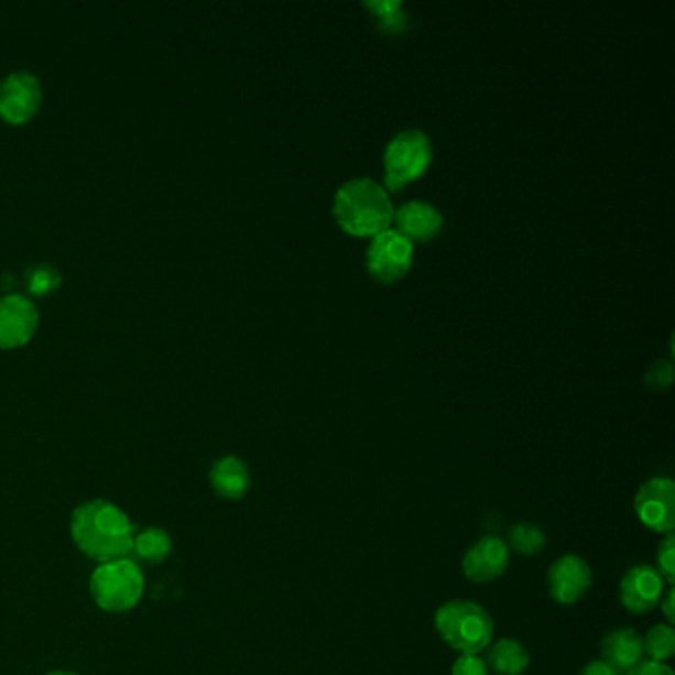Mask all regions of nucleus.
<instances>
[{
	"instance_id": "obj_1",
	"label": "nucleus",
	"mask_w": 675,
	"mask_h": 675,
	"mask_svg": "<svg viewBox=\"0 0 675 675\" xmlns=\"http://www.w3.org/2000/svg\"><path fill=\"white\" fill-rule=\"evenodd\" d=\"M72 537L79 551L99 563L128 557L133 551V523L106 500L79 505L72 515Z\"/></svg>"
},
{
	"instance_id": "obj_2",
	"label": "nucleus",
	"mask_w": 675,
	"mask_h": 675,
	"mask_svg": "<svg viewBox=\"0 0 675 675\" xmlns=\"http://www.w3.org/2000/svg\"><path fill=\"white\" fill-rule=\"evenodd\" d=\"M334 215L345 232L377 236L392 222L391 196L372 178H352L337 190Z\"/></svg>"
},
{
	"instance_id": "obj_3",
	"label": "nucleus",
	"mask_w": 675,
	"mask_h": 675,
	"mask_svg": "<svg viewBox=\"0 0 675 675\" xmlns=\"http://www.w3.org/2000/svg\"><path fill=\"white\" fill-rule=\"evenodd\" d=\"M434 624L442 640L461 656H478L490 646L493 620L486 608L470 600H451L438 608Z\"/></svg>"
},
{
	"instance_id": "obj_4",
	"label": "nucleus",
	"mask_w": 675,
	"mask_h": 675,
	"mask_svg": "<svg viewBox=\"0 0 675 675\" xmlns=\"http://www.w3.org/2000/svg\"><path fill=\"white\" fill-rule=\"evenodd\" d=\"M89 588L99 608L108 612H128L138 607L143 597L145 578L133 560L119 558L101 563L91 575Z\"/></svg>"
},
{
	"instance_id": "obj_5",
	"label": "nucleus",
	"mask_w": 675,
	"mask_h": 675,
	"mask_svg": "<svg viewBox=\"0 0 675 675\" xmlns=\"http://www.w3.org/2000/svg\"><path fill=\"white\" fill-rule=\"evenodd\" d=\"M432 161L431 139L418 129H406L384 149V185L391 190L421 178Z\"/></svg>"
},
{
	"instance_id": "obj_6",
	"label": "nucleus",
	"mask_w": 675,
	"mask_h": 675,
	"mask_svg": "<svg viewBox=\"0 0 675 675\" xmlns=\"http://www.w3.org/2000/svg\"><path fill=\"white\" fill-rule=\"evenodd\" d=\"M414 258V244L406 236H402L394 228H387L377 236H372L371 244L367 250V268L372 277L379 282L391 284L401 280L402 275L411 270Z\"/></svg>"
},
{
	"instance_id": "obj_7",
	"label": "nucleus",
	"mask_w": 675,
	"mask_h": 675,
	"mask_svg": "<svg viewBox=\"0 0 675 675\" xmlns=\"http://www.w3.org/2000/svg\"><path fill=\"white\" fill-rule=\"evenodd\" d=\"M42 104L40 79L26 69L12 72L0 81V118L14 126L26 123Z\"/></svg>"
},
{
	"instance_id": "obj_8",
	"label": "nucleus",
	"mask_w": 675,
	"mask_h": 675,
	"mask_svg": "<svg viewBox=\"0 0 675 675\" xmlns=\"http://www.w3.org/2000/svg\"><path fill=\"white\" fill-rule=\"evenodd\" d=\"M638 519L654 533H672L675 527V483L669 478H652L636 493Z\"/></svg>"
},
{
	"instance_id": "obj_9",
	"label": "nucleus",
	"mask_w": 675,
	"mask_h": 675,
	"mask_svg": "<svg viewBox=\"0 0 675 675\" xmlns=\"http://www.w3.org/2000/svg\"><path fill=\"white\" fill-rule=\"evenodd\" d=\"M547 585L555 602L570 607L587 597L592 587V570L585 558L565 555L548 568Z\"/></svg>"
},
{
	"instance_id": "obj_10",
	"label": "nucleus",
	"mask_w": 675,
	"mask_h": 675,
	"mask_svg": "<svg viewBox=\"0 0 675 675\" xmlns=\"http://www.w3.org/2000/svg\"><path fill=\"white\" fill-rule=\"evenodd\" d=\"M39 327V307L22 294L0 297V347L14 349L32 339Z\"/></svg>"
},
{
	"instance_id": "obj_11",
	"label": "nucleus",
	"mask_w": 675,
	"mask_h": 675,
	"mask_svg": "<svg viewBox=\"0 0 675 675\" xmlns=\"http://www.w3.org/2000/svg\"><path fill=\"white\" fill-rule=\"evenodd\" d=\"M664 577L652 565L630 568L620 583V600L632 614H646L664 598Z\"/></svg>"
},
{
	"instance_id": "obj_12",
	"label": "nucleus",
	"mask_w": 675,
	"mask_h": 675,
	"mask_svg": "<svg viewBox=\"0 0 675 675\" xmlns=\"http://www.w3.org/2000/svg\"><path fill=\"white\" fill-rule=\"evenodd\" d=\"M509 558L508 545L500 537L488 535L466 551L461 568L471 583H491L508 570Z\"/></svg>"
},
{
	"instance_id": "obj_13",
	"label": "nucleus",
	"mask_w": 675,
	"mask_h": 675,
	"mask_svg": "<svg viewBox=\"0 0 675 675\" xmlns=\"http://www.w3.org/2000/svg\"><path fill=\"white\" fill-rule=\"evenodd\" d=\"M392 220L402 236H406L411 242H428L431 238L440 232L444 218L436 206L424 200H411L394 213Z\"/></svg>"
},
{
	"instance_id": "obj_14",
	"label": "nucleus",
	"mask_w": 675,
	"mask_h": 675,
	"mask_svg": "<svg viewBox=\"0 0 675 675\" xmlns=\"http://www.w3.org/2000/svg\"><path fill=\"white\" fill-rule=\"evenodd\" d=\"M600 650L602 660L614 667L618 674H624L644 660V638L630 628H618L608 632Z\"/></svg>"
},
{
	"instance_id": "obj_15",
	"label": "nucleus",
	"mask_w": 675,
	"mask_h": 675,
	"mask_svg": "<svg viewBox=\"0 0 675 675\" xmlns=\"http://www.w3.org/2000/svg\"><path fill=\"white\" fill-rule=\"evenodd\" d=\"M210 486L225 500H242L250 490V471L236 456H225L210 470Z\"/></svg>"
},
{
	"instance_id": "obj_16",
	"label": "nucleus",
	"mask_w": 675,
	"mask_h": 675,
	"mask_svg": "<svg viewBox=\"0 0 675 675\" xmlns=\"http://www.w3.org/2000/svg\"><path fill=\"white\" fill-rule=\"evenodd\" d=\"M531 664L527 647L513 638H501L488 652L486 666L498 675H521Z\"/></svg>"
},
{
	"instance_id": "obj_17",
	"label": "nucleus",
	"mask_w": 675,
	"mask_h": 675,
	"mask_svg": "<svg viewBox=\"0 0 675 675\" xmlns=\"http://www.w3.org/2000/svg\"><path fill=\"white\" fill-rule=\"evenodd\" d=\"M173 548V541L163 529H145L133 538V551L139 558L149 563H163Z\"/></svg>"
},
{
	"instance_id": "obj_18",
	"label": "nucleus",
	"mask_w": 675,
	"mask_h": 675,
	"mask_svg": "<svg viewBox=\"0 0 675 675\" xmlns=\"http://www.w3.org/2000/svg\"><path fill=\"white\" fill-rule=\"evenodd\" d=\"M545 531L535 523H518L509 531V545L523 557L537 555L545 547Z\"/></svg>"
},
{
	"instance_id": "obj_19",
	"label": "nucleus",
	"mask_w": 675,
	"mask_h": 675,
	"mask_svg": "<svg viewBox=\"0 0 675 675\" xmlns=\"http://www.w3.org/2000/svg\"><path fill=\"white\" fill-rule=\"evenodd\" d=\"M62 284V274L54 264H32L24 272V285L30 295H48L58 290Z\"/></svg>"
},
{
	"instance_id": "obj_20",
	"label": "nucleus",
	"mask_w": 675,
	"mask_h": 675,
	"mask_svg": "<svg viewBox=\"0 0 675 675\" xmlns=\"http://www.w3.org/2000/svg\"><path fill=\"white\" fill-rule=\"evenodd\" d=\"M644 654L654 662H666L675 654V630L669 624H656L646 634Z\"/></svg>"
},
{
	"instance_id": "obj_21",
	"label": "nucleus",
	"mask_w": 675,
	"mask_h": 675,
	"mask_svg": "<svg viewBox=\"0 0 675 675\" xmlns=\"http://www.w3.org/2000/svg\"><path fill=\"white\" fill-rule=\"evenodd\" d=\"M657 573L674 587L675 583V538L674 533H667L666 538L657 548Z\"/></svg>"
},
{
	"instance_id": "obj_22",
	"label": "nucleus",
	"mask_w": 675,
	"mask_h": 675,
	"mask_svg": "<svg viewBox=\"0 0 675 675\" xmlns=\"http://www.w3.org/2000/svg\"><path fill=\"white\" fill-rule=\"evenodd\" d=\"M451 675H490V669L481 657L460 656L451 666Z\"/></svg>"
},
{
	"instance_id": "obj_23",
	"label": "nucleus",
	"mask_w": 675,
	"mask_h": 675,
	"mask_svg": "<svg viewBox=\"0 0 675 675\" xmlns=\"http://www.w3.org/2000/svg\"><path fill=\"white\" fill-rule=\"evenodd\" d=\"M647 382L656 389H666L672 382V364L669 362H656L647 372Z\"/></svg>"
},
{
	"instance_id": "obj_24",
	"label": "nucleus",
	"mask_w": 675,
	"mask_h": 675,
	"mask_svg": "<svg viewBox=\"0 0 675 675\" xmlns=\"http://www.w3.org/2000/svg\"><path fill=\"white\" fill-rule=\"evenodd\" d=\"M628 675H674L672 667L654 662V660H642L636 667H632Z\"/></svg>"
},
{
	"instance_id": "obj_25",
	"label": "nucleus",
	"mask_w": 675,
	"mask_h": 675,
	"mask_svg": "<svg viewBox=\"0 0 675 675\" xmlns=\"http://www.w3.org/2000/svg\"><path fill=\"white\" fill-rule=\"evenodd\" d=\"M578 675H622L618 674L614 667L607 664L605 660H595V662H590L587 666L583 667V672Z\"/></svg>"
},
{
	"instance_id": "obj_26",
	"label": "nucleus",
	"mask_w": 675,
	"mask_h": 675,
	"mask_svg": "<svg viewBox=\"0 0 675 675\" xmlns=\"http://www.w3.org/2000/svg\"><path fill=\"white\" fill-rule=\"evenodd\" d=\"M674 597L675 590L674 587H672L667 590L666 598H662V602H660V605H662V612H664V617H666L669 627H674L675 622Z\"/></svg>"
},
{
	"instance_id": "obj_27",
	"label": "nucleus",
	"mask_w": 675,
	"mask_h": 675,
	"mask_svg": "<svg viewBox=\"0 0 675 675\" xmlns=\"http://www.w3.org/2000/svg\"><path fill=\"white\" fill-rule=\"evenodd\" d=\"M46 675H76V674H69V672H50V674Z\"/></svg>"
}]
</instances>
